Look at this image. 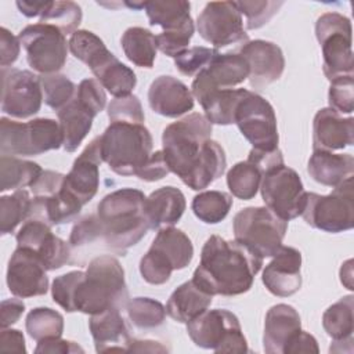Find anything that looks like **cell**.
<instances>
[{
  "mask_svg": "<svg viewBox=\"0 0 354 354\" xmlns=\"http://www.w3.org/2000/svg\"><path fill=\"white\" fill-rule=\"evenodd\" d=\"M64 144L59 123L37 118L26 123L0 119V152L8 156H36L58 149Z\"/></svg>",
  "mask_w": 354,
  "mask_h": 354,
  "instance_id": "obj_6",
  "label": "cell"
},
{
  "mask_svg": "<svg viewBox=\"0 0 354 354\" xmlns=\"http://www.w3.org/2000/svg\"><path fill=\"white\" fill-rule=\"evenodd\" d=\"M126 313L131 324L140 329H153L166 319V307L151 297H134L127 301Z\"/></svg>",
  "mask_w": 354,
  "mask_h": 354,
  "instance_id": "obj_41",
  "label": "cell"
},
{
  "mask_svg": "<svg viewBox=\"0 0 354 354\" xmlns=\"http://www.w3.org/2000/svg\"><path fill=\"white\" fill-rule=\"evenodd\" d=\"M187 332L195 346L214 353L249 351L238 317L224 308L203 311L187 324Z\"/></svg>",
  "mask_w": 354,
  "mask_h": 354,
  "instance_id": "obj_9",
  "label": "cell"
},
{
  "mask_svg": "<svg viewBox=\"0 0 354 354\" xmlns=\"http://www.w3.org/2000/svg\"><path fill=\"white\" fill-rule=\"evenodd\" d=\"M315 36L322 50V69L330 82L353 75L351 22L339 12H325L315 22Z\"/></svg>",
  "mask_w": 354,
  "mask_h": 354,
  "instance_id": "obj_10",
  "label": "cell"
},
{
  "mask_svg": "<svg viewBox=\"0 0 354 354\" xmlns=\"http://www.w3.org/2000/svg\"><path fill=\"white\" fill-rule=\"evenodd\" d=\"M65 174L54 170H43L37 180L30 185L33 196H51L64 185Z\"/></svg>",
  "mask_w": 354,
  "mask_h": 354,
  "instance_id": "obj_53",
  "label": "cell"
},
{
  "mask_svg": "<svg viewBox=\"0 0 354 354\" xmlns=\"http://www.w3.org/2000/svg\"><path fill=\"white\" fill-rule=\"evenodd\" d=\"M69 51L73 57L86 64L94 73L104 66L115 54H112L104 41L93 32L80 29L69 39Z\"/></svg>",
  "mask_w": 354,
  "mask_h": 354,
  "instance_id": "obj_33",
  "label": "cell"
},
{
  "mask_svg": "<svg viewBox=\"0 0 354 354\" xmlns=\"http://www.w3.org/2000/svg\"><path fill=\"white\" fill-rule=\"evenodd\" d=\"M124 55L140 68L151 69L156 58V36L141 26H131L124 30L120 39Z\"/></svg>",
  "mask_w": 354,
  "mask_h": 354,
  "instance_id": "obj_32",
  "label": "cell"
},
{
  "mask_svg": "<svg viewBox=\"0 0 354 354\" xmlns=\"http://www.w3.org/2000/svg\"><path fill=\"white\" fill-rule=\"evenodd\" d=\"M173 267L169 260L158 250L149 248L140 260V274L151 285H162L170 279Z\"/></svg>",
  "mask_w": 354,
  "mask_h": 354,
  "instance_id": "obj_45",
  "label": "cell"
},
{
  "mask_svg": "<svg viewBox=\"0 0 354 354\" xmlns=\"http://www.w3.org/2000/svg\"><path fill=\"white\" fill-rule=\"evenodd\" d=\"M148 102L155 113L166 118H178L192 111L194 95L181 80L163 75L151 83Z\"/></svg>",
  "mask_w": 354,
  "mask_h": 354,
  "instance_id": "obj_22",
  "label": "cell"
},
{
  "mask_svg": "<svg viewBox=\"0 0 354 354\" xmlns=\"http://www.w3.org/2000/svg\"><path fill=\"white\" fill-rule=\"evenodd\" d=\"M235 241L249 248L261 259L272 257L285 238L288 221L275 216L270 209L250 206L241 209L232 220Z\"/></svg>",
  "mask_w": 354,
  "mask_h": 354,
  "instance_id": "obj_7",
  "label": "cell"
},
{
  "mask_svg": "<svg viewBox=\"0 0 354 354\" xmlns=\"http://www.w3.org/2000/svg\"><path fill=\"white\" fill-rule=\"evenodd\" d=\"M36 354H72V353H84V350L75 342L65 340L61 337H48L37 342L35 348Z\"/></svg>",
  "mask_w": 354,
  "mask_h": 354,
  "instance_id": "obj_55",
  "label": "cell"
},
{
  "mask_svg": "<svg viewBox=\"0 0 354 354\" xmlns=\"http://www.w3.org/2000/svg\"><path fill=\"white\" fill-rule=\"evenodd\" d=\"M354 142V119L343 118L332 108L319 109L313 120L314 151H339Z\"/></svg>",
  "mask_w": 354,
  "mask_h": 354,
  "instance_id": "obj_21",
  "label": "cell"
},
{
  "mask_svg": "<svg viewBox=\"0 0 354 354\" xmlns=\"http://www.w3.org/2000/svg\"><path fill=\"white\" fill-rule=\"evenodd\" d=\"M145 11L151 25L163 28V32H176L194 26L189 15L191 4L184 0H155L145 1Z\"/></svg>",
  "mask_w": 354,
  "mask_h": 354,
  "instance_id": "obj_30",
  "label": "cell"
},
{
  "mask_svg": "<svg viewBox=\"0 0 354 354\" xmlns=\"http://www.w3.org/2000/svg\"><path fill=\"white\" fill-rule=\"evenodd\" d=\"M108 118L111 122L144 123L145 115L138 97L130 94L113 98L108 105Z\"/></svg>",
  "mask_w": 354,
  "mask_h": 354,
  "instance_id": "obj_49",
  "label": "cell"
},
{
  "mask_svg": "<svg viewBox=\"0 0 354 354\" xmlns=\"http://www.w3.org/2000/svg\"><path fill=\"white\" fill-rule=\"evenodd\" d=\"M98 113L79 100L75 94L73 100L57 112L58 123L64 136V149L75 152L91 130L93 120Z\"/></svg>",
  "mask_w": 354,
  "mask_h": 354,
  "instance_id": "obj_26",
  "label": "cell"
},
{
  "mask_svg": "<svg viewBox=\"0 0 354 354\" xmlns=\"http://www.w3.org/2000/svg\"><path fill=\"white\" fill-rule=\"evenodd\" d=\"M98 238H101V225L95 213L84 216L72 227L68 243L72 248H80L83 245L93 243Z\"/></svg>",
  "mask_w": 354,
  "mask_h": 354,
  "instance_id": "obj_51",
  "label": "cell"
},
{
  "mask_svg": "<svg viewBox=\"0 0 354 354\" xmlns=\"http://www.w3.org/2000/svg\"><path fill=\"white\" fill-rule=\"evenodd\" d=\"M144 192L136 188H120L105 195L97 206L101 238L106 246L124 256L137 245L149 228L145 214Z\"/></svg>",
  "mask_w": 354,
  "mask_h": 354,
  "instance_id": "obj_4",
  "label": "cell"
},
{
  "mask_svg": "<svg viewBox=\"0 0 354 354\" xmlns=\"http://www.w3.org/2000/svg\"><path fill=\"white\" fill-rule=\"evenodd\" d=\"M170 173V167L165 159L163 151H155L149 155L148 160L136 174L142 181H159Z\"/></svg>",
  "mask_w": 354,
  "mask_h": 354,
  "instance_id": "obj_52",
  "label": "cell"
},
{
  "mask_svg": "<svg viewBox=\"0 0 354 354\" xmlns=\"http://www.w3.org/2000/svg\"><path fill=\"white\" fill-rule=\"evenodd\" d=\"M1 111L12 118L25 119L41 108L43 90L40 76L30 71L1 68Z\"/></svg>",
  "mask_w": 354,
  "mask_h": 354,
  "instance_id": "obj_15",
  "label": "cell"
},
{
  "mask_svg": "<svg viewBox=\"0 0 354 354\" xmlns=\"http://www.w3.org/2000/svg\"><path fill=\"white\" fill-rule=\"evenodd\" d=\"M32 199L25 189H15L11 195H3L0 198V232L7 235L15 231V228L26 221L30 216Z\"/></svg>",
  "mask_w": 354,
  "mask_h": 354,
  "instance_id": "obj_39",
  "label": "cell"
},
{
  "mask_svg": "<svg viewBox=\"0 0 354 354\" xmlns=\"http://www.w3.org/2000/svg\"><path fill=\"white\" fill-rule=\"evenodd\" d=\"M301 253L292 246H281L266 266L261 281L278 297H289L301 288Z\"/></svg>",
  "mask_w": 354,
  "mask_h": 354,
  "instance_id": "obj_20",
  "label": "cell"
},
{
  "mask_svg": "<svg viewBox=\"0 0 354 354\" xmlns=\"http://www.w3.org/2000/svg\"><path fill=\"white\" fill-rule=\"evenodd\" d=\"M102 162L119 176H136L152 153V136L144 123L111 122L100 136Z\"/></svg>",
  "mask_w": 354,
  "mask_h": 354,
  "instance_id": "obj_5",
  "label": "cell"
},
{
  "mask_svg": "<svg viewBox=\"0 0 354 354\" xmlns=\"http://www.w3.org/2000/svg\"><path fill=\"white\" fill-rule=\"evenodd\" d=\"M93 75L115 98L130 95L137 84V77L133 69L120 62L115 55Z\"/></svg>",
  "mask_w": 354,
  "mask_h": 354,
  "instance_id": "obj_36",
  "label": "cell"
},
{
  "mask_svg": "<svg viewBox=\"0 0 354 354\" xmlns=\"http://www.w3.org/2000/svg\"><path fill=\"white\" fill-rule=\"evenodd\" d=\"M43 169L30 160L1 155L0 158V191L22 189L30 187Z\"/></svg>",
  "mask_w": 354,
  "mask_h": 354,
  "instance_id": "obj_35",
  "label": "cell"
},
{
  "mask_svg": "<svg viewBox=\"0 0 354 354\" xmlns=\"http://www.w3.org/2000/svg\"><path fill=\"white\" fill-rule=\"evenodd\" d=\"M35 253L39 256L47 271H54L69 261L71 245L51 232Z\"/></svg>",
  "mask_w": 354,
  "mask_h": 354,
  "instance_id": "obj_46",
  "label": "cell"
},
{
  "mask_svg": "<svg viewBox=\"0 0 354 354\" xmlns=\"http://www.w3.org/2000/svg\"><path fill=\"white\" fill-rule=\"evenodd\" d=\"M307 171L318 184L337 187L354 174V158L351 153H335L317 149L308 159Z\"/></svg>",
  "mask_w": 354,
  "mask_h": 354,
  "instance_id": "obj_27",
  "label": "cell"
},
{
  "mask_svg": "<svg viewBox=\"0 0 354 354\" xmlns=\"http://www.w3.org/2000/svg\"><path fill=\"white\" fill-rule=\"evenodd\" d=\"M127 351H167L166 347L160 346L153 340H137L131 339Z\"/></svg>",
  "mask_w": 354,
  "mask_h": 354,
  "instance_id": "obj_60",
  "label": "cell"
},
{
  "mask_svg": "<svg viewBox=\"0 0 354 354\" xmlns=\"http://www.w3.org/2000/svg\"><path fill=\"white\" fill-rule=\"evenodd\" d=\"M318 343L313 335L306 330H300L286 346L283 354H297V353H318Z\"/></svg>",
  "mask_w": 354,
  "mask_h": 354,
  "instance_id": "obj_57",
  "label": "cell"
},
{
  "mask_svg": "<svg viewBox=\"0 0 354 354\" xmlns=\"http://www.w3.org/2000/svg\"><path fill=\"white\" fill-rule=\"evenodd\" d=\"M263 259L238 241L212 235L201 252L192 281L209 295L238 296L250 290Z\"/></svg>",
  "mask_w": 354,
  "mask_h": 354,
  "instance_id": "obj_3",
  "label": "cell"
},
{
  "mask_svg": "<svg viewBox=\"0 0 354 354\" xmlns=\"http://www.w3.org/2000/svg\"><path fill=\"white\" fill-rule=\"evenodd\" d=\"M25 328L28 335L36 342L48 337H61L64 332V317L50 307H36L28 313Z\"/></svg>",
  "mask_w": 354,
  "mask_h": 354,
  "instance_id": "obj_40",
  "label": "cell"
},
{
  "mask_svg": "<svg viewBox=\"0 0 354 354\" xmlns=\"http://www.w3.org/2000/svg\"><path fill=\"white\" fill-rule=\"evenodd\" d=\"M246 91V88H213L194 97L199 101L205 116L212 124L228 126L234 123L235 109Z\"/></svg>",
  "mask_w": 354,
  "mask_h": 354,
  "instance_id": "obj_29",
  "label": "cell"
},
{
  "mask_svg": "<svg viewBox=\"0 0 354 354\" xmlns=\"http://www.w3.org/2000/svg\"><path fill=\"white\" fill-rule=\"evenodd\" d=\"M184 194L171 185L158 188L145 199V214L151 230L173 227L184 214Z\"/></svg>",
  "mask_w": 354,
  "mask_h": 354,
  "instance_id": "obj_25",
  "label": "cell"
},
{
  "mask_svg": "<svg viewBox=\"0 0 354 354\" xmlns=\"http://www.w3.org/2000/svg\"><path fill=\"white\" fill-rule=\"evenodd\" d=\"M18 39L26 51L29 66L41 73H57L66 62L69 41L65 35L48 24H33L25 26Z\"/></svg>",
  "mask_w": 354,
  "mask_h": 354,
  "instance_id": "obj_11",
  "label": "cell"
},
{
  "mask_svg": "<svg viewBox=\"0 0 354 354\" xmlns=\"http://www.w3.org/2000/svg\"><path fill=\"white\" fill-rule=\"evenodd\" d=\"M50 234H51V224L37 217H29L22 224L15 238L19 248H28L35 252Z\"/></svg>",
  "mask_w": 354,
  "mask_h": 354,
  "instance_id": "obj_50",
  "label": "cell"
},
{
  "mask_svg": "<svg viewBox=\"0 0 354 354\" xmlns=\"http://www.w3.org/2000/svg\"><path fill=\"white\" fill-rule=\"evenodd\" d=\"M212 299V295L201 289L191 279L174 289L166 303V313L174 321L188 324L209 308Z\"/></svg>",
  "mask_w": 354,
  "mask_h": 354,
  "instance_id": "obj_28",
  "label": "cell"
},
{
  "mask_svg": "<svg viewBox=\"0 0 354 354\" xmlns=\"http://www.w3.org/2000/svg\"><path fill=\"white\" fill-rule=\"evenodd\" d=\"M354 76H342L330 80L328 93L329 108L340 115H350L354 111Z\"/></svg>",
  "mask_w": 354,
  "mask_h": 354,
  "instance_id": "obj_48",
  "label": "cell"
},
{
  "mask_svg": "<svg viewBox=\"0 0 354 354\" xmlns=\"http://www.w3.org/2000/svg\"><path fill=\"white\" fill-rule=\"evenodd\" d=\"M301 330V321L295 307L289 304H275L264 321L263 348L268 354H283L289 342Z\"/></svg>",
  "mask_w": 354,
  "mask_h": 354,
  "instance_id": "obj_23",
  "label": "cell"
},
{
  "mask_svg": "<svg viewBox=\"0 0 354 354\" xmlns=\"http://www.w3.org/2000/svg\"><path fill=\"white\" fill-rule=\"evenodd\" d=\"M21 41L18 36H14L7 28L0 29V65L8 68L12 65L19 55Z\"/></svg>",
  "mask_w": 354,
  "mask_h": 354,
  "instance_id": "obj_54",
  "label": "cell"
},
{
  "mask_svg": "<svg viewBox=\"0 0 354 354\" xmlns=\"http://www.w3.org/2000/svg\"><path fill=\"white\" fill-rule=\"evenodd\" d=\"M234 123L253 148L261 151L278 148L277 116L264 97L248 90L235 109Z\"/></svg>",
  "mask_w": 354,
  "mask_h": 354,
  "instance_id": "obj_12",
  "label": "cell"
},
{
  "mask_svg": "<svg viewBox=\"0 0 354 354\" xmlns=\"http://www.w3.org/2000/svg\"><path fill=\"white\" fill-rule=\"evenodd\" d=\"M232 206V196L223 191H203L192 199L194 214L206 224L223 221Z\"/></svg>",
  "mask_w": 354,
  "mask_h": 354,
  "instance_id": "obj_38",
  "label": "cell"
},
{
  "mask_svg": "<svg viewBox=\"0 0 354 354\" xmlns=\"http://www.w3.org/2000/svg\"><path fill=\"white\" fill-rule=\"evenodd\" d=\"M249 65V83L263 88L277 82L285 69V58L279 46L267 40H249L238 51Z\"/></svg>",
  "mask_w": 354,
  "mask_h": 354,
  "instance_id": "obj_17",
  "label": "cell"
},
{
  "mask_svg": "<svg viewBox=\"0 0 354 354\" xmlns=\"http://www.w3.org/2000/svg\"><path fill=\"white\" fill-rule=\"evenodd\" d=\"M46 271L44 264L33 250L17 246L7 267L8 290L19 299L46 295L48 290Z\"/></svg>",
  "mask_w": 354,
  "mask_h": 354,
  "instance_id": "obj_16",
  "label": "cell"
},
{
  "mask_svg": "<svg viewBox=\"0 0 354 354\" xmlns=\"http://www.w3.org/2000/svg\"><path fill=\"white\" fill-rule=\"evenodd\" d=\"M53 300L66 313L98 314L108 308H123L129 301L124 270L112 256L93 259L86 271H69L51 285Z\"/></svg>",
  "mask_w": 354,
  "mask_h": 354,
  "instance_id": "obj_2",
  "label": "cell"
},
{
  "mask_svg": "<svg viewBox=\"0 0 354 354\" xmlns=\"http://www.w3.org/2000/svg\"><path fill=\"white\" fill-rule=\"evenodd\" d=\"M40 84L43 90L44 102L55 112H58L66 104H69L73 100L77 90V86L61 73L41 75Z\"/></svg>",
  "mask_w": 354,
  "mask_h": 354,
  "instance_id": "obj_42",
  "label": "cell"
},
{
  "mask_svg": "<svg viewBox=\"0 0 354 354\" xmlns=\"http://www.w3.org/2000/svg\"><path fill=\"white\" fill-rule=\"evenodd\" d=\"M248 77L249 65L239 53H218L212 62L195 76L191 84V93L196 95L205 90L234 88Z\"/></svg>",
  "mask_w": 354,
  "mask_h": 354,
  "instance_id": "obj_18",
  "label": "cell"
},
{
  "mask_svg": "<svg viewBox=\"0 0 354 354\" xmlns=\"http://www.w3.org/2000/svg\"><path fill=\"white\" fill-rule=\"evenodd\" d=\"M82 8L73 1H51L48 10L40 17L41 24L58 28L64 35H73L82 22Z\"/></svg>",
  "mask_w": 354,
  "mask_h": 354,
  "instance_id": "obj_43",
  "label": "cell"
},
{
  "mask_svg": "<svg viewBox=\"0 0 354 354\" xmlns=\"http://www.w3.org/2000/svg\"><path fill=\"white\" fill-rule=\"evenodd\" d=\"M0 351L25 354L26 346L24 335L18 329L3 328L0 333Z\"/></svg>",
  "mask_w": 354,
  "mask_h": 354,
  "instance_id": "obj_56",
  "label": "cell"
},
{
  "mask_svg": "<svg viewBox=\"0 0 354 354\" xmlns=\"http://www.w3.org/2000/svg\"><path fill=\"white\" fill-rule=\"evenodd\" d=\"M51 1H28V0H22V1H17V7L21 11V14H24L28 18H33V17H41L50 7Z\"/></svg>",
  "mask_w": 354,
  "mask_h": 354,
  "instance_id": "obj_59",
  "label": "cell"
},
{
  "mask_svg": "<svg viewBox=\"0 0 354 354\" xmlns=\"http://www.w3.org/2000/svg\"><path fill=\"white\" fill-rule=\"evenodd\" d=\"M263 178L261 170L250 160L235 163L227 173V185L230 192L242 201L253 199L260 189Z\"/></svg>",
  "mask_w": 354,
  "mask_h": 354,
  "instance_id": "obj_37",
  "label": "cell"
},
{
  "mask_svg": "<svg viewBox=\"0 0 354 354\" xmlns=\"http://www.w3.org/2000/svg\"><path fill=\"white\" fill-rule=\"evenodd\" d=\"M266 207L279 218L289 221L301 216L306 191L296 170L281 165L263 174L260 183Z\"/></svg>",
  "mask_w": 354,
  "mask_h": 354,
  "instance_id": "obj_13",
  "label": "cell"
},
{
  "mask_svg": "<svg viewBox=\"0 0 354 354\" xmlns=\"http://www.w3.org/2000/svg\"><path fill=\"white\" fill-rule=\"evenodd\" d=\"M241 15L246 18V28L250 30L264 26L283 4L282 1L270 0H254V1H234Z\"/></svg>",
  "mask_w": 354,
  "mask_h": 354,
  "instance_id": "obj_44",
  "label": "cell"
},
{
  "mask_svg": "<svg viewBox=\"0 0 354 354\" xmlns=\"http://www.w3.org/2000/svg\"><path fill=\"white\" fill-rule=\"evenodd\" d=\"M198 33L216 48L249 41L242 15L234 1H210L196 19Z\"/></svg>",
  "mask_w": 354,
  "mask_h": 354,
  "instance_id": "obj_14",
  "label": "cell"
},
{
  "mask_svg": "<svg viewBox=\"0 0 354 354\" xmlns=\"http://www.w3.org/2000/svg\"><path fill=\"white\" fill-rule=\"evenodd\" d=\"M218 54L216 48H207L202 46H195L187 48L184 53L174 58V65L180 73L185 76H196L203 71L212 59Z\"/></svg>",
  "mask_w": 354,
  "mask_h": 354,
  "instance_id": "obj_47",
  "label": "cell"
},
{
  "mask_svg": "<svg viewBox=\"0 0 354 354\" xmlns=\"http://www.w3.org/2000/svg\"><path fill=\"white\" fill-rule=\"evenodd\" d=\"M151 248L162 253L169 260L173 270L185 268L194 257L191 239L184 231L176 227L160 228L152 241Z\"/></svg>",
  "mask_w": 354,
  "mask_h": 354,
  "instance_id": "obj_31",
  "label": "cell"
},
{
  "mask_svg": "<svg viewBox=\"0 0 354 354\" xmlns=\"http://www.w3.org/2000/svg\"><path fill=\"white\" fill-rule=\"evenodd\" d=\"M301 216L304 221L325 232H343L354 225V183L353 177L335 187L328 195L306 192Z\"/></svg>",
  "mask_w": 354,
  "mask_h": 354,
  "instance_id": "obj_8",
  "label": "cell"
},
{
  "mask_svg": "<svg viewBox=\"0 0 354 354\" xmlns=\"http://www.w3.org/2000/svg\"><path fill=\"white\" fill-rule=\"evenodd\" d=\"M101 163V144L100 136H97L75 159L71 171L65 176V188L75 195L83 206L88 203L98 191Z\"/></svg>",
  "mask_w": 354,
  "mask_h": 354,
  "instance_id": "obj_19",
  "label": "cell"
},
{
  "mask_svg": "<svg viewBox=\"0 0 354 354\" xmlns=\"http://www.w3.org/2000/svg\"><path fill=\"white\" fill-rule=\"evenodd\" d=\"M88 328L97 353L127 351L131 336L120 308L112 307L102 313L90 315Z\"/></svg>",
  "mask_w": 354,
  "mask_h": 354,
  "instance_id": "obj_24",
  "label": "cell"
},
{
  "mask_svg": "<svg viewBox=\"0 0 354 354\" xmlns=\"http://www.w3.org/2000/svg\"><path fill=\"white\" fill-rule=\"evenodd\" d=\"M354 296L347 295L329 306L322 315V326L333 342H353Z\"/></svg>",
  "mask_w": 354,
  "mask_h": 354,
  "instance_id": "obj_34",
  "label": "cell"
},
{
  "mask_svg": "<svg viewBox=\"0 0 354 354\" xmlns=\"http://www.w3.org/2000/svg\"><path fill=\"white\" fill-rule=\"evenodd\" d=\"M25 311V304L19 299H6L1 301L0 324L1 329L14 325Z\"/></svg>",
  "mask_w": 354,
  "mask_h": 354,
  "instance_id": "obj_58",
  "label": "cell"
},
{
  "mask_svg": "<svg viewBox=\"0 0 354 354\" xmlns=\"http://www.w3.org/2000/svg\"><path fill=\"white\" fill-rule=\"evenodd\" d=\"M210 137L212 123L196 112L170 123L162 134L170 171L194 191L207 188L225 171V152Z\"/></svg>",
  "mask_w": 354,
  "mask_h": 354,
  "instance_id": "obj_1",
  "label": "cell"
}]
</instances>
